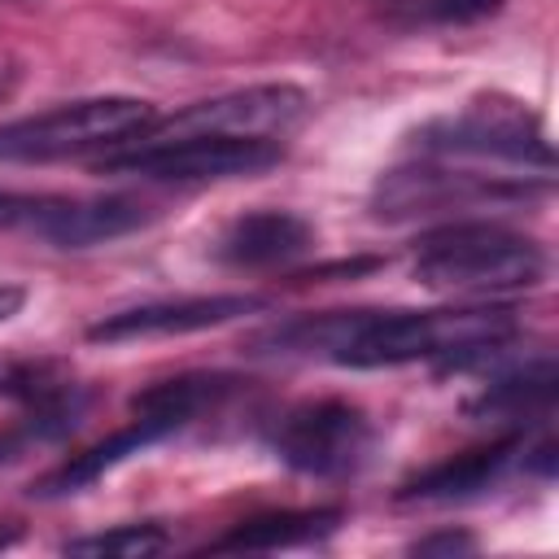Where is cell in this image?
<instances>
[{
    "label": "cell",
    "instance_id": "1",
    "mask_svg": "<svg viewBox=\"0 0 559 559\" xmlns=\"http://www.w3.org/2000/svg\"><path fill=\"white\" fill-rule=\"evenodd\" d=\"M520 332L507 306H437V310H323L275 323L253 336L262 354L319 358L354 371L454 362L502 349Z\"/></svg>",
    "mask_w": 559,
    "mask_h": 559
},
{
    "label": "cell",
    "instance_id": "2",
    "mask_svg": "<svg viewBox=\"0 0 559 559\" xmlns=\"http://www.w3.org/2000/svg\"><path fill=\"white\" fill-rule=\"evenodd\" d=\"M415 284L445 297L524 293L546 280V249L493 218H454L419 236L411 253Z\"/></svg>",
    "mask_w": 559,
    "mask_h": 559
},
{
    "label": "cell",
    "instance_id": "3",
    "mask_svg": "<svg viewBox=\"0 0 559 559\" xmlns=\"http://www.w3.org/2000/svg\"><path fill=\"white\" fill-rule=\"evenodd\" d=\"M157 105L140 96H83L13 122H0V162H61L114 153L157 127Z\"/></svg>",
    "mask_w": 559,
    "mask_h": 559
},
{
    "label": "cell",
    "instance_id": "4",
    "mask_svg": "<svg viewBox=\"0 0 559 559\" xmlns=\"http://www.w3.org/2000/svg\"><path fill=\"white\" fill-rule=\"evenodd\" d=\"M415 148L424 157H445V162H493V166H515V170H537L550 175L555 153L546 140L542 118L502 92H480L463 100L454 114H441L415 131Z\"/></svg>",
    "mask_w": 559,
    "mask_h": 559
},
{
    "label": "cell",
    "instance_id": "5",
    "mask_svg": "<svg viewBox=\"0 0 559 559\" xmlns=\"http://www.w3.org/2000/svg\"><path fill=\"white\" fill-rule=\"evenodd\" d=\"M284 157V140H231V135H140L127 148L105 153V175H131L148 183H214L262 175Z\"/></svg>",
    "mask_w": 559,
    "mask_h": 559
},
{
    "label": "cell",
    "instance_id": "6",
    "mask_svg": "<svg viewBox=\"0 0 559 559\" xmlns=\"http://www.w3.org/2000/svg\"><path fill=\"white\" fill-rule=\"evenodd\" d=\"M371 441H376V428L367 411L345 397L297 402L266 432L271 454L284 467L314 476V480H336V476L358 472L371 454Z\"/></svg>",
    "mask_w": 559,
    "mask_h": 559
},
{
    "label": "cell",
    "instance_id": "7",
    "mask_svg": "<svg viewBox=\"0 0 559 559\" xmlns=\"http://www.w3.org/2000/svg\"><path fill=\"white\" fill-rule=\"evenodd\" d=\"M533 192H546V183H528V175H480V170H459L441 157H415L406 166H393L376 179L371 210L376 218H424L441 210H480V205H507V201H528Z\"/></svg>",
    "mask_w": 559,
    "mask_h": 559
},
{
    "label": "cell",
    "instance_id": "8",
    "mask_svg": "<svg viewBox=\"0 0 559 559\" xmlns=\"http://www.w3.org/2000/svg\"><path fill=\"white\" fill-rule=\"evenodd\" d=\"M153 218L157 210L127 192H109V197L0 192V227L31 231L57 249H96L148 227Z\"/></svg>",
    "mask_w": 559,
    "mask_h": 559
},
{
    "label": "cell",
    "instance_id": "9",
    "mask_svg": "<svg viewBox=\"0 0 559 559\" xmlns=\"http://www.w3.org/2000/svg\"><path fill=\"white\" fill-rule=\"evenodd\" d=\"M310 114V96L297 83H253L210 100H197L170 118H157L144 135H231V140H288Z\"/></svg>",
    "mask_w": 559,
    "mask_h": 559
},
{
    "label": "cell",
    "instance_id": "10",
    "mask_svg": "<svg viewBox=\"0 0 559 559\" xmlns=\"http://www.w3.org/2000/svg\"><path fill=\"white\" fill-rule=\"evenodd\" d=\"M79 389L52 362H0V459L74 428Z\"/></svg>",
    "mask_w": 559,
    "mask_h": 559
},
{
    "label": "cell",
    "instance_id": "11",
    "mask_svg": "<svg viewBox=\"0 0 559 559\" xmlns=\"http://www.w3.org/2000/svg\"><path fill=\"white\" fill-rule=\"evenodd\" d=\"M266 301L253 293H205V297H166V301H144L114 310L87 328V341L122 345V341H144V336H183V332H205L223 328L240 314L262 310Z\"/></svg>",
    "mask_w": 559,
    "mask_h": 559
},
{
    "label": "cell",
    "instance_id": "12",
    "mask_svg": "<svg viewBox=\"0 0 559 559\" xmlns=\"http://www.w3.org/2000/svg\"><path fill=\"white\" fill-rule=\"evenodd\" d=\"M524 432H507L489 445H476V450H463L428 472H419L415 480L402 485V498L411 502H467V498H480L489 489H498L515 467H524Z\"/></svg>",
    "mask_w": 559,
    "mask_h": 559
},
{
    "label": "cell",
    "instance_id": "13",
    "mask_svg": "<svg viewBox=\"0 0 559 559\" xmlns=\"http://www.w3.org/2000/svg\"><path fill=\"white\" fill-rule=\"evenodd\" d=\"M314 249V227L293 214V210H249L236 214L218 240H214V258L223 266L236 271H266V266H288L301 253Z\"/></svg>",
    "mask_w": 559,
    "mask_h": 559
},
{
    "label": "cell",
    "instance_id": "14",
    "mask_svg": "<svg viewBox=\"0 0 559 559\" xmlns=\"http://www.w3.org/2000/svg\"><path fill=\"white\" fill-rule=\"evenodd\" d=\"M170 432H175V428H170L162 415H153V411H131V424H127V428H118L114 437H105V441L87 445L83 454L66 459L57 472H48V476L35 485V493H39V498L79 493V489H87L92 480H100L105 472H114L118 463H127L131 454H140V450H148L153 441L170 437Z\"/></svg>",
    "mask_w": 559,
    "mask_h": 559
},
{
    "label": "cell",
    "instance_id": "15",
    "mask_svg": "<svg viewBox=\"0 0 559 559\" xmlns=\"http://www.w3.org/2000/svg\"><path fill=\"white\" fill-rule=\"evenodd\" d=\"M555 402V362L546 354H537L533 362H520L511 371H498L480 397L467 402V415H476L480 424H511V432H524L528 419H546Z\"/></svg>",
    "mask_w": 559,
    "mask_h": 559
},
{
    "label": "cell",
    "instance_id": "16",
    "mask_svg": "<svg viewBox=\"0 0 559 559\" xmlns=\"http://www.w3.org/2000/svg\"><path fill=\"white\" fill-rule=\"evenodd\" d=\"M336 524H341V511H332V507H319V511H271V515L240 520L236 528L214 537L210 550H288V546H306V542H319V537L336 533Z\"/></svg>",
    "mask_w": 559,
    "mask_h": 559
},
{
    "label": "cell",
    "instance_id": "17",
    "mask_svg": "<svg viewBox=\"0 0 559 559\" xmlns=\"http://www.w3.org/2000/svg\"><path fill=\"white\" fill-rule=\"evenodd\" d=\"M170 546V533L162 524H114L105 533L70 537L66 555H96V559H148Z\"/></svg>",
    "mask_w": 559,
    "mask_h": 559
},
{
    "label": "cell",
    "instance_id": "18",
    "mask_svg": "<svg viewBox=\"0 0 559 559\" xmlns=\"http://www.w3.org/2000/svg\"><path fill=\"white\" fill-rule=\"evenodd\" d=\"M389 4L415 22H441V26L454 22L459 26V22H476V17L498 13L507 0H389Z\"/></svg>",
    "mask_w": 559,
    "mask_h": 559
},
{
    "label": "cell",
    "instance_id": "19",
    "mask_svg": "<svg viewBox=\"0 0 559 559\" xmlns=\"http://www.w3.org/2000/svg\"><path fill=\"white\" fill-rule=\"evenodd\" d=\"M476 542L467 537V533H437V537H424V542H415V550L419 555H437V550H445V555H459V550H472Z\"/></svg>",
    "mask_w": 559,
    "mask_h": 559
},
{
    "label": "cell",
    "instance_id": "20",
    "mask_svg": "<svg viewBox=\"0 0 559 559\" xmlns=\"http://www.w3.org/2000/svg\"><path fill=\"white\" fill-rule=\"evenodd\" d=\"M22 306H26V288L22 284H0V323H9Z\"/></svg>",
    "mask_w": 559,
    "mask_h": 559
},
{
    "label": "cell",
    "instance_id": "21",
    "mask_svg": "<svg viewBox=\"0 0 559 559\" xmlns=\"http://www.w3.org/2000/svg\"><path fill=\"white\" fill-rule=\"evenodd\" d=\"M13 537H17V533H13V528H0V550H4V546H9V542H13Z\"/></svg>",
    "mask_w": 559,
    "mask_h": 559
},
{
    "label": "cell",
    "instance_id": "22",
    "mask_svg": "<svg viewBox=\"0 0 559 559\" xmlns=\"http://www.w3.org/2000/svg\"><path fill=\"white\" fill-rule=\"evenodd\" d=\"M4 92H9V79H4V74H0V96H4Z\"/></svg>",
    "mask_w": 559,
    "mask_h": 559
}]
</instances>
